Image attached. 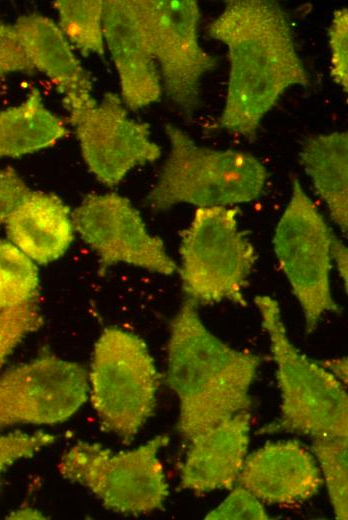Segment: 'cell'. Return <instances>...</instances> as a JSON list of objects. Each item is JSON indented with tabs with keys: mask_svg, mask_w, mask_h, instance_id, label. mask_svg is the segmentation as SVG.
Returning <instances> with one entry per match:
<instances>
[{
	"mask_svg": "<svg viewBox=\"0 0 348 520\" xmlns=\"http://www.w3.org/2000/svg\"><path fill=\"white\" fill-rule=\"evenodd\" d=\"M207 32L227 46L230 61L219 125L252 139L286 89L309 83L288 16L273 1L230 0Z\"/></svg>",
	"mask_w": 348,
	"mask_h": 520,
	"instance_id": "6da1fadb",
	"label": "cell"
},
{
	"mask_svg": "<svg viewBox=\"0 0 348 520\" xmlns=\"http://www.w3.org/2000/svg\"><path fill=\"white\" fill-rule=\"evenodd\" d=\"M167 356V384L179 400L178 430L185 440L248 411L260 357L213 335L189 299L170 323Z\"/></svg>",
	"mask_w": 348,
	"mask_h": 520,
	"instance_id": "7a4b0ae2",
	"label": "cell"
},
{
	"mask_svg": "<svg viewBox=\"0 0 348 520\" xmlns=\"http://www.w3.org/2000/svg\"><path fill=\"white\" fill-rule=\"evenodd\" d=\"M271 344L281 391L280 417L258 434L296 433L313 439L348 437L345 386L325 367L301 354L287 336L278 302L254 298Z\"/></svg>",
	"mask_w": 348,
	"mask_h": 520,
	"instance_id": "3957f363",
	"label": "cell"
},
{
	"mask_svg": "<svg viewBox=\"0 0 348 520\" xmlns=\"http://www.w3.org/2000/svg\"><path fill=\"white\" fill-rule=\"evenodd\" d=\"M170 151L156 184L146 197L153 211L178 204L228 207L260 196L268 173L254 156L198 145L186 132L165 126Z\"/></svg>",
	"mask_w": 348,
	"mask_h": 520,
	"instance_id": "277c9868",
	"label": "cell"
},
{
	"mask_svg": "<svg viewBox=\"0 0 348 520\" xmlns=\"http://www.w3.org/2000/svg\"><path fill=\"white\" fill-rule=\"evenodd\" d=\"M89 397L103 427L130 443L156 406L159 375L137 335L117 327L98 338L88 373Z\"/></svg>",
	"mask_w": 348,
	"mask_h": 520,
	"instance_id": "5b68a950",
	"label": "cell"
},
{
	"mask_svg": "<svg viewBox=\"0 0 348 520\" xmlns=\"http://www.w3.org/2000/svg\"><path fill=\"white\" fill-rule=\"evenodd\" d=\"M237 207L197 208L181 244V280L198 304L230 301L245 306L244 289L257 259L240 231Z\"/></svg>",
	"mask_w": 348,
	"mask_h": 520,
	"instance_id": "8992f818",
	"label": "cell"
},
{
	"mask_svg": "<svg viewBox=\"0 0 348 520\" xmlns=\"http://www.w3.org/2000/svg\"><path fill=\"white\" fill-rule=\"evenodd\" d=\"M168 442L167 435H157L135 449L115 453L99 443L79 441L64 451L58 471L89 490L107 509L150 513L163 507L169 493L158 457Z\"/></svg>",
	"mask_w": 348,
	"mask_h": 520,
	"instance_id": "52a82bcc",
	"label": "cell"
},
{
	"mask_svg": "<svg viewBox=\"0 0 348 520\" xmlns=\"http://www.w3.org/2000/svg\"><path fill=\"white\" fill-rule=\"evenodd\" d=\"M333 235L295 177L273 244L279 265L302 308L307 333L314 331L325 313L339 311L330 287Z\"/></svg>",
	"mask_w": 348,
	"mask_h": 520,
	"instance_id": "ba28073f",
	"label": "cell"
},
{
	"mask_svg": "<svg viewBox=\"0 0 348 520\" xmlns=\"http://www.w3.org/2000/svg\"><path fill=\"white\" fill-rule=\"evenodd\" d=\"M162 90L183 112L200 103L202 79L217 59L199 42L200 10L194 0H136Z\"/></svg>",
	"mask_w": 348,
	"mask_h": 520,
	"instance_id": "9c48e42d",
	"label": "cell"
},
{
	"mask_svg": "<svg viewBox=\"0 0 348 520\" xmlns=\"http://www.w3.org/2000/svg\"><path fill=\"white\" fill-rule=\"evenodd\" d=\"M88 393V372L82 365L44 351L0 376V429L66 421Z\"/></svg>",
	"mask_w": 348,
	"mask_h": 520,
	"instance_id": "30bf717a",
	"label": "cell"
},
{
	"mask_svg": "<svg viewBox=\"0 0 348 520\" xmlns=\"http://www.w3.org/2000/svg\"><path fill=\"white\" fill-rule=\"evenodd\" d=\"M68 113L88 169L107 186L161 156L160 147L150 138L149 124L131 119L115 93L106 92L101 102L93 98Z\"/></svg>",
	"mask_w": 348,
	"mask_h": 520,
	"instance_id": "8fae6325",
	"label": "cell"
},
{
	"mask_svg": "<svg viewBox=\"0 0 348 520\" xmlns=\"http://www.w3.org/2000/svg\"><path fill=\"white\" fill-rule=\"evenodd\" d=\"M72 219L74 229L99 256L101 270L118 263L163 275L177 269L163 241L148 232L139 212L119 194L86 196Z\"/></svg>",
	"mask_w": 348,
	"mask_h": 520,
	"instance_id": "7c38bea8",
	"label": "cell"
},
{
	"mask_svg": "<svg viewBox=\"0 0 348 520\" xmlns=\"http://www.w3.org/2000/svg\"><path fill=\"white\" fill-rule=\"evenodd\" d=\"M103 33L125 107L138 110L157 102L162 94L161 78L136 0H105Z\"/></svg>",
	"mask_w": 348,
	"mask_h": 520,
	"instance_id": "4fadbf2b",
	"label": "cell"
},
{
	"mask_svg": "<svg viewBox=\"0 0 348 520\" xmlns=\"http://www.w3.org/2000/svg\"><path fill=\"white\" fill-rule=\"evenodd\" d=\"M237 483L268 504H295L323 485L316 462L298 441L268 443L246 457Z\"/></svg>",
	"mask_w": 348,
	"mask_h": 520,
	"instance_id": "5bb4252c",
	"label": "cell"
},
{
	"mask_svg": "<svg viewBox=\"0 0 348 520\" xmlns=\"http://www.w3.org/2000/svg\"><path fill=\"white\" fill-rule=\"evenodd\" d=\"M250 414L240 412L190 441L180 472V487L195 493L231 489L244 465Z\"/></svg>",
	"mask_w": 348,
	"mask_h": 520,
	"instance_id": "9a60e30c",
	"label": "cell"
},
{
	"mask_svg": "<svg viewBox=\"0 0 348 520\" xmlns=\"http://www.w3.org/2000/svg\"><path fill=\"white\" fill-rule=\"evenodd\" d=\"M13 26L30 64L55 85L68 112L93 99L90 75L55 22L30 13L20 16Z\"/></svg>",
	"mask_w": 348,
	"mask_h": 520,
	"instance_id": "2e32d148",
	"label": "cell"
},
{
	"mask_svg": "<svg viewBox=\"0 0 348 520\" xmlns=\"http://www.w3.org/2000/svg\"><path fill=\"white\" fill-rule=\"evenodd\" d=\"M4 224L9 241L39 264L61 257L75 230L69 207L55 194L40 191H30Z\"/></svg>",
	"mask_w": 348,
	"mask_h": 520,
	"instance_id": "e0dca14e",
	"label": "cell"
},
{
	"mask_svg": "<svg viewBox=\"0 0 348 520\" xmlns=\"http://www.w3.org/2000/svg\"><path fill=\"white\" fill-rule=\"evenodd\" d=\"M299 159L332 220L347 234L348 133L335 131L311 137L304 143Z\"/></svg>",
	"mask_w": 348,
	"mask_h": 520,
	"instance_id": "ac0fdd59",
	"label": "cell"
},
{
	"mask_svg": "<svg viewBox=\"0 0 348 520\" xmlns=\"http://www.w3.org/2000/svg\"><path fill=\"white\" fill-rule=\"evenodd\" d=\"M63 121L33 88L19 105L0 111V158L21 157L49 148L64 137Z\"/></svg>",
	"mask_w": 348,
	"mask_h": 520,
	"instance_id": "d6986e66",
	"label": "cell"
},
{
	"mask_svg": "<svg viewBox=\"0 0 348 520\" xmlns=\"http://www.w3.org/2000/svg\"><path fill=\"white\" fill-rule=\"evenodd\" d=\"M53 6L70 45L84 56L104 54L103 0H56Z\"/></svg>",
	"mask_w": 348,
	"mask_h": 520,
	"instance_id": "ffe728a7",
	"label": "cell"
},
{
	"mask_svg": "<svg viewBox=\"0 0 348 520\" xmlns=\"http://www.w3.org/2000/svg\"><path fill=\"white\" fill-rule=\"evenodd\" d=\"M38 281L35 262L10 241L0 240V311L33 301Z\"/></svg>",
	"mask_w": 348,
	"mask_h": 520,
	"instance_id": "44dd1931",
	"label": "cell"
},
{
	"mask_svg": "<svg viewBox=\"0 0 348 520\" xmlns=\"http://www.w3.org/2000/svg\"><path fill=\"white\" fill-rule=\"evenodd\" d=\"M311 450L321 466L336 519L348 518V437L313 439Z\"/></svg>",
	"mask_w": 348,
	"mask_h": 520,
	"instance_id": "7402d4cb",
	"label": "cell"
},
{
	"mask_svg": "<svg viewBox=\"0 0 348 520\" xmlns=\"http://www.w3.org/2000/svg\"><path fill=\"white\" fill-rule=\"evenodd\" d=\"M42 323L34 300L0 311V368L22 339Z\"/></svg>",
	"mask_w": 348,
	"mask_h": 520,
	"instance_id": "603a6c76",
	"label": "cell"
},
{
	"mask_svg": "<svg viewBox=\"0 0 348 520\" xmlns=\"http://www.w3.org/2000/svg\"><path fill=\"white\" fill-rule=\"evenodd\" d=\"M54 441L53 434L41 431L0 434V474L13 463L34 456Z\"/></svg>",
	"mask_w": 348,
	"mask_h": 520,
	"instance_id": "cb8c5ba5",
	"label": "cell"
},
{
	"mask_svg": "<svg viewBox=\"0 0 348 520\" xmlns=\"http://www.w3.org/2000/svg\"><path fill=\"white\" fill-rule=\"evenodd\" d=\"M329 47L331 51V77L342 87L348 89V11L346 8L334 12L329 27Z\"/></svg>",
	"mask_w": 348,
	"mask_h": 520,
	"instance_id": "d4e9b609",
	"label": "cell"
},
{
	"mask_svg": "<svg viewBox=\"0 0 348 520\" xmlns=\"http://www.w3.org/2000/svg\"><path fill=\"white\" fill-rule=\"evenodd\" d=\"M205 519L240 520L269 519L260 500L243 486L235 487L227 498L215 509L210 511Z\"/></svg>",
	"mask_w": 348,
	"mask_h": 520,
	"instance_id": "484cf974",
	"label": "cell"
},
{
	"mask_svg": "<svg viewBox=\"0 0 348 520\" xmlns=\"http://www.w3.org/2000/svg\"><path fill=\"white\" fill-rule=\"evenodd\" d=\"M34 68L24 54L13 25L0 21V81L12 73H31Z\"/></svg>",
	"mask_w": 348,
	"mask_h": 520,
	"instance_id": "4316f807",
	"label": "cell"
},
{
	"mask_svg": "<svg viewBox=\"0 0 348 520\" xmlns=\"http://www.w3.org/2000/svg\"><path fill=\"white\" fill-rule=\"evenodd\" d=\"M31 190L12 168L0 169V224Z\"/></svg>",
	"mask_w": 348,
	"mask_h": 520,
	"instance_id": "83f0119b",
	"label": "cell"
},
{
	"mask_svg": "<svg viewBox=\"0 0 348 520\" xmlns=\"http://www.w3.org/2000/svg\"><path fill=\"white\" fill-rule=\"evenodd\" d=\"M331 259L335 262L337 271L347 290L348 279V250L347 247L333 235L330 245Z\"/></svg>",
	"mask_w": 348,
	"mask_h": 520,
	"instance_id": "f1b7e54d",
	"label": "cell"
},
{
	"mask_svg": "<svg viewBox=\"0 0 348 520\" xmlns=\"http://www.w3.org/2000/svg\"><path fill=\"white\" fill-rule=\"evenodd\" d=\"M333 374L343 385L347 383V358L341 357L326 361L322 365Z\"/></svg>",
	"mask_w": 348,
	"mask_h": 520,
	"instance_id": "f546056e",
	"label": "cell"
},
{
	"mask_svg": "<svg viewBox=\"0 0 348 520\" xmlns=\"http://www.w3.org/2000/svg\"><path fill=\"white\" fill-rule=\"evenodd\" d=\"M10 519H40L44 518L43 515L36 509L25 507L19 508L14 511L10 516Z\"/></svg>",
	"mask_w": 348,
	"mask_h": 520,
	"instance_id": "4dcf8cb0",
	"label": "cell"
}]
</instances>
